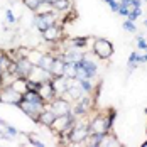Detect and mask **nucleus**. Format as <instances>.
<instances>
[{"label":"nucleus","mask_w":147,"mask_h":147,"mask_svg":"<svg viewBox=\"0 0 147 147\" xmlns=\"http://www.w3.org/2000/svg\"><path fill=\"white\" fill-rule=\"evenodd\" d=\"M49 103H51V110L56 115H68L71 112V102H68V100H64L61 96H56L53 102Z\"/></svg>","instance_id":"obj_8"},{"label":"nucleus","mask_w":147,"mask_h":147,"mask_svg":"<svg viewBox=\"0 0 147 147\" xmlns=\"http://www.w3.org/2000/svg\"><path fill=\"white\" fill-rule=\"evenodd\" d=\"M142 146H144V147H147V140H146V142H144V144H142Z\"/></svg>","instance_id":"obj_33"},{"label":"nucleus","mask_w":147,"mask_h":147,"mask_svg":"<svg viewBox=\"0 0 147 147\" xmlns=\"http://www.w3.org/2000/svg\"><path fill=\"white\" fill-rule=\"evenodd\" d=\"M64 59L61 56H56L54 61H53V66H51V74L53 76H63L64 74Z\"/></svg>","instance_id":"obj_15"},{"label":"nucleus","mask_w":147,"mask_h":147,"mask_svg":"<svg viewBox=\"0 0 147 147\" xmlns=\"http://www.w3.org/2000/svg\"><path fill=\"white\" fill-rule=\"evenodd\" d=\"M39 95L42 96V100L44 102H53L54 98H56V93H54V88H53V85H51V80L49 81H44V83H41L39 85Z\"/></svg>","instance_id":"obj_10"},{"label":"nucleus","mask_w":147,"mask_h":147,"mask_svg":"<svg viewBox=\"0 0 147 147\" xmlns=\"http://www.w3.org/2000/svg\"><path fill=\"white\" fill-rule=\"evenodd\" d=\"M12 88L17 91V93H20V95H24L26 91H27V78H22V76H19V78H15L14 83L10 85Z\"/></svg>","instance_id":"obj_17"},{"label":"nucleus","mask_w":147,"mask_h":147,"mask_svg":"<svg viewBox=\"0 0 147 147\" xmlns=\"http://www.w3.org/2000/svg\"><path fill=\"white\" fill-rule=\"evenodd\" d=\"M142 63H147V51L142 54Z\"/></svg>","instance_id":"obj_32"},{"label":"nucleus","mask_w":147,"mask_h":147,"mask_svg":"<svg viewBox=\"0 0 147 147\" xmlns=\"http://www.w3.org/2000/svg\"><path fill=\"white\" fill-rule=\"evenodd\" d=\"M41 56H42V51H41V49H37V47H30V49H27V59H29L32 64H39Z\"/></svg>","instance_id":"obj_18"},{"label":"nucleus","mask_w":147,"mask_h":147,"mask_svg":"<svg viewBox=\"0 0 147 147\" xmlns=\"http://www.w3.org/2000/svg\"><path fill=\"white\" fill-rule=\"evenodd\" d=\"M0 137H2V132H0Z\"/></svg>","instance_id":"obj_36"},{"label":"nucleus","mask_w":147,"mask_h":147,"mask_svg":"<svg viewBox=\"0 0 147 147\" xmlns=\"http://www.w3.org/2000/svg\"><path fill=\"white\" fill-rule=\"evenodd\" d=\"M5 129H7V134H9V135H12V137L19 134V130H17L15 127H12V125H5Z\"/></svg>","instance_id":"obj_30"},{"label":"nucleus","mask_w":147,"mask_h":147,"mask_svg":"<svg viewBox=\"0 0 147 147\" xmlns=\"http://www.w3.org/2000/svg\"><path fill=\"white\" fill-rule=\"evenodd\" d=\"M142 63V54H139V53H130V56H129V71H134L135 68H137V64H140Z\"/></svg>","instance_id":"obj_19"},{"label":"nucleus","mask_w":147,"mask_h":147,"mask_svg":"<svg viewBox=\"0 0 147 147\" xmlns=\"http://www.w3.org/2000/svg\"><path fill=\"white\" fill-rule=\"evenodd\" d=\"M129 12H130V7H127V5H120V3H118V12H117V14L127 17V15H129Z\"/></svg>","instance_id":"obj_29"},{"label":"nucleus","mask_w":147,"mask_h":147,"mask_svg":"<svg viewBox=\"0 0 147 147\" xmlns=\"http://www.w3.org/2000/svg\"><path fill=\"white\" fill-rule=\"evenodd\" d=\"M42 39L46 42H53V44H58L64 39V30H63V26L59 24H54V26H49L47 29H44L41 32Z\"/></svg>","instance_id":"obj_3"},{"label":"nucleus","mask_w":147,"mask_h":147,"mask_svg":"<svg viewBox=\"0 0 147 147\" xmlns=\"http://www.w3.org/2000/svg\"><path fill=\"white\" fill-rule=\"evenodd\" d=\"M53 5H54V10L58 12V19H61L63 15H66L68 12L73 10V0H54Z\"/></svg>","instance_id":"obj_11"},{"label":"nucleus","mask_w":147,"mask_h":147,"mask_svg":"<svg viewBox=\"0 0 147 147\" xmlns=\"http://www.w3.org/2000/svg\"><path fill=\"white\" fill-rule=\"evenodd\" d=\"M5 20H7V24H10V26H15V24H17V15L14 14L12 9H7V10H5Z\"/></svg>","instance_id":"obj_21"},{"label":"nucleus","mask_w":147,"mask_h":147,"mask_svg":"<svg viewBox=\"0 0 147 147\" xmlns=\"http://www.w3.org/2000/svg\"><path fill=\"white\" fill-rule=\"evenodd\" d=\"M54 58H56V56H54L53 53H42L41 61H39V64H37V66H41L42 69H46V71H49V73H51V66H53Z\"/></svg>","instance_id":"obj_16"},{"label":"nucleus","mask_w":147,"mask_h":147,"mask_svg":"<svg viewBox=\"0 0 147 147\" xmlns=\"http://www.w3.org/2000/svg\"><path fill=\"white\" fill-rule=\"evenodd\" d=\"M58 12L54 10V12H51V14H44V15H34V19H32V24H34V27L39 30V32H42L44 29H47L49 26H54V24H58Z\"/></svg>","instance_id":"obj_2"},{"label":"nucleus","mask_w":147,"mask_h":147,"mask_svg":"<svg viewBox=\"0 0 147 147\" xmlns=\"http://www.w3.org/2000/svg\"><path fill=\"white\" fill-rule=\"evenodd\" d=\"M137 47H139L140 51H144V53H146V51H147V39H144L142 36H139V37H137Z\"/></svg>","instance_id":"obj_26"},{"label":"nucleus","mask_w":147,"mask_h":147,"mask_svg":"<svg viewBox=\"0 0 147 147\" xmlns=\"http://www.w3.org/2000/svg\"><path fill=\"white\" fill-rule=\"evenodd\" d=\"M122 27H123V30H127V32H132V34L135 32V30H137V26H135V22H134V20H129V19H127V20L122 24Z\"/></svg>","instance_id":"obj_22"},{"label":"nucleus","mask_w":147,"mask_h":147,"mask_svg":"<svg viewBox=\"0 0 147 147\" xmlns=\"http://www.w3.org/2000/svg\"><path fill=\"white\" fill-rule=\"evenodd\" d=\"M27 139L30 140V144L36 147H44V142L41 140V139H37V137H34V135H27Z\"/></svg>","instance_id":"obj_27"},{"label":"nucleus","mask_w":147,"mask_h":147,"mask_svg":"<svg viewBox=\"0 0 147 147\" xmlns=\"http://www.w3.org/2000/svg\"><path fill=\"white\" fill-rule=\"evenodd\" d=\"M22 100V95L17 93L12 86H2L0 88V102L7 103V105H19V102Z\"/></svg>","instance_id":"obj_5"},{"label":"nucleus","mask_w":147,"mask_h":147,"mask_svg":"<svg viewBox=\"0 0 147 147\" xmlns=\"http://www.w3.org/2000/svg\"><path fill=\"white\" fill-rule=\"evenodd\" d=\"M105 3H108L112 12H118V0H103Z\"/></svg>","instance_id":"obj_28"},{"label":"nucleus","mask_w":147,"mask_h":147,"mask_svg":"<svg viewBox=\"0 0 147 147\" xmlns=\"http://www.w3.org/2000/svg\"><path fill=\"white\" fill-rule=\"evenodd\" d=\"M32 63H30L27 58H19L15 59V74L17 76H22V78H27L32 69Z\"/></svg>","instance_id":"obj_9"},{"label":"nucleus","mask_w":147,"mask_h":147,"mask_svg":"<svg viewBox=\"0 0 147 147\" xmlns=\"http://www.w3.org/2000/svg\"><path fill=\"white\" fill-rule=\"evenodd\" d=\"M105 117H107V125H108V129L112 130V129H113V122H115V118H117V113H115L113 110H110L108 115H105Z\"/></svg>","instance_id":"obj_23"},{"label":"nucleus","mask_w":147,"mask_h":147,"mask_svg":"<svg viewBox=\"0 0 147 147\" xmlns=\"http://www.w3.org/2000/svg\"><path fill=\"white\" fill-rule=\"evenodd\" d=\"M47 2H54V0H47Z\"/></svg>","instance_id":"obj_35"},{"label":"nucleus","mask_w":147,"mask_h":147,"mask_svg":"<svg viewBox=\"0 0 147 147\" xmlns=\"http://www.w3.org/2000/svg\"><path fill=\"white\" fill-rule=\"evenodd\" d=\"M44 105L46 103L39 105V103H30V102H26V100H20L17 107H19V108H20V110H22L30 120L37 122V118H39V115H41V112L44 110Z\"/></svg>","instance_id":"obj_4"},{"label":"nucleus","mask_w":147,"mask_h":147,"mask_svg":"<svg viewBox=\"0 0 147 147\" xmlns=\"http://www.w3.org/2000/svg\"><path fill=\"white\" fill-rule=\"evenodd\" d=\"M91 51H93L95 56H98L100 59H108V58H112V54H113V44L108 39L96 37V39H93Z\"/></svg>","instance_id":"obj_1"},{"label":"nucleus","mask_w":147,"mask_h":147,"mask_svg":"<svg viewBox=\"0 0 147 147\" xmlns=\"http://www.w3.org/2000/svg\"><path fill=\"white\" fill-rule=\"evenodd\" d=\"M78 85H80V88L83 93H86V95H91V91H93V81L88 80V78H83V80H78Z\"/></svg>","instance_id":"obj_20"},{"label":"nucleus","mask_w":147,"mask_h":147,"mask_svg":"<svg viewBox=\"0 0 147 147\" xmlns=\"http://www.w3.org/2000/svg\"><path fill=\"white\" fill-rule=\"evenodd\" d=\"M140 14H142V10H140V9H130V12H129V15H127V19L135 22V20L140 17Z\"/></svg>","instance_id":"obj_24"},{"label":"nucleus","mask_w":147,"mask_h":147,"mask_svg":"<svg viewBox=\"0 0 147 147\" xmlns=\"http://www.w3.org/2000/svg\"><path fill=\"white\" fill-rule=\"evenodd\" d=\"M54 12V5L53 2H47V0H41L34 10V15H44V14H51Z\"/></svg>","instance_id":"obj_14"},{"label":"nucleus","mask_w":147,"mask_h":147,"mask_svg":"<svg viewBox=\"0 0 147 147\" xmlns=\"http://www.w3.org/2000/svg\"><path fill=\"white\" fill-rule=\"evenodd\" d=\"M20 2H22V3L29 9V10H32V12H34V10H36V7H37V3H39L41 0H20Z\"/></svg>","instance_id":"obj_25"},{"label":"nucleus","mask_w":147,"mask_h":147,"mask_svg":"<svg viewBox=\"0 0 147 147\" xmlns=\"http://www.w3.org/2000/svg\"><path fill=\"white\" fill-rule=\"evenodd\" d=\"M140 3H142V0H132L130 9H140Z\"/></svg>","instance_id":"obj_31"},{"label":"nucleus","mask_w":147,"mask_h":147,"mask_svg":"<svg viewBox=\"0 0 147 147\" xmlns=\"http://www.w3.org/2000/svg\"><path fill=\"white\" fill-rule=\"evenodd\" d=\"M71 118H74L73 115H71V112H69L68 115H58V117L54 118V122H53V125H51L49 129H53L56 134L63 132V130H64V127L69 123V120H71Z\"/></svg>","instance_id":"obj_12"},{"label":"nucleus","mask_w":147,"mask_h":147,"mask_svg":"<svg viewBox=\"0 0 147 147\" xmlns=\"http://www.w3.org/2000/svg\"><path fill=\"white\" fill-rule=\"evenodd\" d=\"M144 2H147V0H144Z\"/></svg>","instance_id":"obj_37"},{"label":"nucleus","mask_w":147,"mask_h":147,"mask_svg":"<svg viewBox=\"0 0 147 147\" xmlns=\"http://www.w3.org/2000/svg\"><path fill=\"white\" fill-rule=\"evenodd\" d=\"M56 117H58V115H56L51 108H44V110L41 112L39 118H37V123H41V125H44V127H51Z\"/></svg>","instance_id":"obj_13"},{"label":"nucleus","mask_w":147,"mask_h":147,"mask_svg":"<svg viewBox=\"0 0 147 147\" xmlns=\"http://www.w3.org/2000/svg\"><path fill=\"white\" fill-rule=\"evenodd\" d=\"M53 78V74L49 73V71H46V69H42L41 66H37V64H34L32 66V69H30L29 76H27V80H30V81H36V83H44V81H49Z\"/></svg>","instance_id":"obj_7"},{"label":"nucleus","mask_w":147,"mask_h":147,"mask_svg":"<svg viewBox=\"0 0 147 147\" xmlns=\"http://www.w3.org/2000/svg\"><path fill=\"white\" fill-rule=\"evenodd\" d=\"M110 132L107 125V117L105 115H95L90 118V134H107Z\"/></svg>","instance_id":"obj_6"},{"label":"nucleus","mask_w":147,"mask_h":147,"mask_svg":"<svg viewBox=\"0 0 147 147\" xmlns=\"http://www.w3.org/2000/svg\"><path fill=\"white\" fill-rule=\"evenodd\" d=\"M144 26H146V27H147V20H144Z\"/></svg>","instance_id":"obj_34"}]
</instances>
